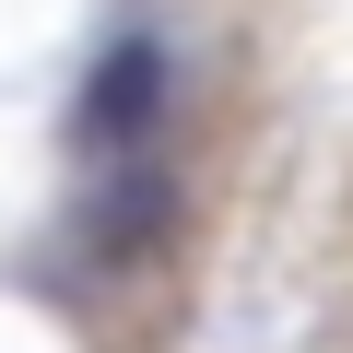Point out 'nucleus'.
<instances>
[{"mask_svg":"<svg viewBox=\"0 0 353 353\" xmlns=\"http://www.w3.org/2000/svg\"><path fill=\"white\" fill-rule=\"evenodd\" d=\"M165 224H176V176H165V153H106L94 189H83L71 248H83L94 271H141V259L165 248Z\"/></svg>","mask_w":353,"mask_h":353,"instance_id":"1","label":"nucleus"},{"mask_svg":"<svg viewBox=\"0 0 353 353\" xmlns=\"http://www.w3.org/2000/svg\"><path fill=\"white\" fill-rule=\"evenodd\" d=\"M153 106H165V48L153 36H118L106 71L83 83V141L94 153H153Z\"/></svg>","mask_w":353,"mask_h":353,"instance_id":"2","label":"nucleus"}]
</instances>
